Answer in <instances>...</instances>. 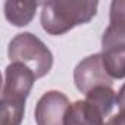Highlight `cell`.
<instances>
[{"label": "cell", "mask_w": 125, "mask_h": 125, "mask_svg": "<svg viewBox=\"0 0 125 125\" xmlns=\"http://www.w3.org/2000/svg\"><path fill=\"white\" fill-rule=\"evenodd\" d=\"M97 8L96 0H47L41 3V27L50 35H63L75 27L90 22L97 13Z\"/></svg>", "instance_id": "obj_1"}, {"label": "cell", "mask_w": 125, "mask_h": 125, "mask_svg": "<svg viewBox=\"0 0 125 125\" xmlns=\"http://www.w3.org/2000/svg\"><path fill=\"white\" fill-rule=\"evenodd\" d=\"M10 62L22 63L30 68L38 78L46 77L53 68V53L32 32H21L15 35L8 47Z\"/></svg>", "instance_id": "obj_2"}, {"label": "cell", "mask_w": 125, "mask_h": 125, "mask_svg": "<svg viewBox=\"0 0 125 125\" xmlns=\"http://www.w3.org/2000/svg\"><path fill=\"white\" fill-rule=\"evenodd\" d=\"M37 77L22 63L10 62L5 71V83L2 90V103H13L25 106Z\"/></svg>", "instance_id": "obj_3"}, {"label": "cell", "mask_w": 125, "mask_h": 125, "mask_svg": "<svg viewBox=\"0 0 125 125\" xmlns=\"http://www.w3.org/2000/svg\"><path fill=\"white\" fill-rule=\"evenodd\" d=\"M74 83L78 91L87 94L93 88L99 85H110L113 84V80L109 77L103 66L102 54H90L85 59H83L74 69Z\"/></svg>", "instance_id": "obj_4"}, {"label": "cell", "mask_w": 125, "mask_h": 125, "mask_svg": "<svg viewBox=\"0 0 125 125\" xmlns=\"http://www.w3.org/2000/svg\"><path fill=\"white\" fill-rule=\"evenodd\" d=\"M69 107L71 103L66 94L57 90H50L44 93L35 104V122L37 125H65Z\"/></svg>", "instance_id": "obj_5"}, {"label": "cell", "mask_w": 125, "mask_h": 125, "mask_svg": "<svg viewBox=\"0 0 125 125\" xmlns=\"http://www.w3.org/2000/svg\"><path fill=\"white\" fill-rule=\"evenodd\" d=\"M110 24L102 37V46L124 43L125 44V0H113L109 9Z\"/></svg>", "instance_id": "obj_6"}, {"label": "cell", "mask_w": 125, "mask_h": 125, "mask_svg": "<svg viewBox=\"0 0 125 125\" xmlns=\"http://www.w3.org/2000/svg\"><path fill=\"white\" fill-rule=\"evenodd\" d=\"M104 118L106 116L97 107L84 99L71 103L65 118V125H106Z\"/></svg>", "instance_id": "obj_7"}, {"label": "cell", "mask_w": 125, "mask_h": 125, "mask_svg": "<svg viewBox=\"0 0 125 125\" xmlns=\"http://www.w3.org/2000/svg\"><path fill=\"white\" fill-rule=\"evenodd\" d=\"M41 6L38 2H15V0H8L5 2L3 10L5 18L9 24L13 27H27L35 16V12Z\"/></svg>", "instance_id": "obj_8"}, {"label": "cell", "mask_w": 125, "mask_h": 125, "mask_svg": "<svg viewBox=\"0 0 125 125\" xmlns=\"http://www.w3.org/2000/svg\"><path fill=\"white\" fill-rule=\"evenodd\" d=\"M103 66L112 80L125 78V44H109L102 46Z\"/></svg>", "instance_id": "obj_9"}, {"label": "cell", "mask_w": 125, "mask_h": 125, "mask_svg": "<svg viewBox=\"0 0 125 125\" xmlns=\"http://www.w3.org/2000/svg\"><path fill=\"white\" fill-rule=\"evenodd\" d=\"M116 96L118 94L110 85H99L85 94V100L97 107L104 116H109L116 103Z\"/></svg>", "instance_id": "obj_10"}, {"label": "cell", "mask_w": 125, "mask_h": 125, "mask_svg": "<svg viewBox=\"0 0 125 125\" xmlns=\"http://www.w3.org/2000/svg\"><path fill=\"white\" fill-rule=\"evenodd\" d=\"M0 109H2V125H21L25 113V106L0 102Z\"/></svg>", "instance_id": "obj_11"}, {"label": "cell", "mask_w": 125, "mask_h": 125, "mask_svg": "<svg viewBox=\"0 0 125 125\" xmlns=\"http://www.w3.org/2000/svg\"><path fill=\"white\" fill-rule=\"evenodd\" d=\"M106 125H125V110H119V113L112 116Z\"/></svg>", "instance_id": "obj_12"}, {"label": "cell", "mask_w": 125, "mask_h": 125, "mask_svg": "<svg viewBox=\"0 0 125 125\" xmlns=\"http://www.w3.org/2000/svg\"><path fill=\"white\" fill-rule=\"evenodd\" d=\"M116 104L119 107V110H125V84L121 87V90L118 91L116 96Z\"/></svg>", "instance_id": "obj_13"}]
</instances>
